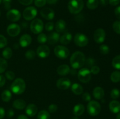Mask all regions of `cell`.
Wrapping results in <instances>:
<instances>
[{
    "label": "cell",
    "mask_w": 120,
    "mask_h": 119,
    "mask_svg": "<svg viewBox=\"0 0 120 119\" xmlns=\"http://www.w3.org/2000/svg\"><path fill=\"white\" fill-rule=\"evenodd\" d=\"M32 43L31 36L28 34L23 35L19 38L20 46L22 47H26Z\"/></svg>",
    "instance_id": "obj_16"
},
{
    "label": "cell",
    "mask_w": 120,
    "mask_h": 119,
    "mask_svg": "<svg viewBox=\"0 0 120 119\" xmlns=\"http://www.w3.org/2000/svg\"><path fill=\"white\" fill-rule=\"evenodd\" d=\"M99 4L98 0H87L86 3L87 7L90 9H95Z\"/></svg>",
    "instance_id": "obj_28"
},
{
    "label": "cell",
    "mask_w": 120,
    "mask_h": 119,
    "mask_svg": "<svg viewBox=\"0 0 120 119\" xmlns=\"http://www.w3.org/2000/svg\"><path fill=\"white\" fill-rule=\"evenodd\" d=\"M37 119H50V114L45 110H41L38 114Z\"/></svg>",
    "instance_id": "obj_29"
},
{
    "label": "cell",
    "mask_w": 120,
    "mask_h": 119,
    "mask_svg": "<svg viewBox=\"0 0 120 119\" xmlns=\"http://www.w3.org/2000/svg\"><path fill=\"white\" fill-rule=\"evenodd\" d=\"M111 98L113 99H118L120 96V92L117 89H113L110 92Z\"/></svg>",
    "instance_id": "obj_36"
},
{
    "label": "cell",
    "mask_w": 120,
    "mask_h": 119,
    "mask_svg": "<svg viewBox=\"0 0 120 119\" xmlns=\"http://www.w3.org/2000/svg\"><path fill=\"white\" fill-rule=\"evenodd\" d=\"M82 99L85 102H90L91 101V96L88 92H85L83 94L82 96Z\"/></svg>",
    "instance_id": "obj_47"
},
{
    "label": "cell",
    "mask_w": 120,
    "mask_h": 119,
    "mask_svg": "<svg viewBox=\"0 0 120 119\" xmlns=\"http://www.w3.org/2000/svg\"><path fill=\"white\" fill-rule=\"evenodd\" d=\"M54 28V23L52 22H48L45 25V29L47 31H52Z\"/></svg>",
    "instance_id": "obj_46"
},
{
    "label": "cell",
    "mask_w": 120,
    "mask_h": 119,
    "mask_svg": "<svg viewBox=\"0 0 120 119\" xmlns=\"http://www.w3.org/2000/svg\"><path fill=\"white\" fill-rule=\"evenodd\" d=\"M78 78L83 83H87L91 79V73L89 69L84 68L80 69L78 72Z\"/></svg>",
    "instance_id": "obj_7"
},
{
    "label": "cell",
    "mask_w": 120,
    "mask_h": 119,
    "mask_svg": "<svg viewBox=\"0 0 120 119\" xmlns=\"http://www.w3.org/2000/svg\"><path fill=\"white\" fill-rule=\"evenodd\" d=\"M58 0H46V2H48V4L53 5L55 4L57 2Z\"/></svg>",
    "instance_id": "obj_55"
},
{
    "label": "cell",
    "mask_w": 120,
    "mask_h": 119,
    "mask_svg": "<svg viewBox=\"0 0 120 119\" xmlns=\"http://www.w3.org/2000/svg\"><path fill=\"white\" fill-rule=\"evenodd\" d=\"M38 112L37 106L34 104H29L26 107L25 112L28 116L30 117H34L36 115Z\"/></svg>",
    "instance_id": "obj_19"
},
{
    "label": "cell",
    "mask_w": 120,
    "mask_h": 119,
    "mask_svg": "<svg viewBox=\"0 0 120 119\" xmlns=\"http://www.w3.org/2000/svg\"><path fill=\"white\" fill-rule=\"evenodd\" d=\"M21 17V14L17 9H9L7 13V18L11 22H16L19 21Z\"/></svg>",
    "instance_id": "obj_12"
},
{
    "label": "cell",
    "mask_w": 120,
    "mask_h": 119,
    "mask_svg": "<svg viewBox=\"0 0 120 119\" xmlns=\"http://www.w3.org/2000/svg\"><path fill=\"white\" fill-rule=\"evenodd\" d=\"M7 44V40L3 35H0V49L4 48Z\"/></svg>",
    "instance_id": "obj_39"
},
{
    "label": "cell",
    "mask_w": 120,
    "mask_h": 119,
    "mask_svg": "<svg viewBox=\"0 0 120 119\" xmlns=\"http://www.w3.org/2000/svg\"><path fill=\"white\" fill-rule=\"evenodd\" d=\"M74 42L79 47H85L89 43V38L83 33H77L74 37Z\"/></svg>",
    "instance_id": "obj_8"
},
{
    "label": "cell",
    "mask_w": 120,
    "mask_h": 119,
    "mask_svg": "<svg viewBox=\"0 0 120 119\" xmlns=\"http://www.w3.org/2000/svg\"><path fill=\"white\" fill-rule=\"evenodd\" d=\"M37 40L39 43H41V44H43V43H45L47 42L48 37L45 33H41L38 36Z\"/></svg>",
    "instance_id": "obj_35"
},
{
    "label": "cell",
    "mask_w": 120,
    "mask_h": 119,
    "mask_svg": "<svg viewBox=\"0 0 120 119\" xmlns=\"http://www.w3.org/2000/svg\"><path fill=\"white\" fill-rule=\"evenodd\" d=\"M71 81L67 78H62L58 79L56 82V86L59 89L66 90L70 88Z\"/></svg>",
    "instance_id": "obj_15"
},
{
    "label": "cell",
    "mask_w": 120,
    "mask_h": 119,
    "mask_svg": "<svg viewBox=\"0 0 120 119\" xmlns=\"http://www.w3.org/2000/svg\"><path fill=\"white\" fill-rule=\"evenodd\" d=\"M54 52L57 57L60 59H65L70 54L69 49L63 46H57L54 49Z\"/></svg>",
    "instance_id": "obj_6"
},
{
    "label": "cell",
    "mask_w": 120,
    "mask_h": 119,
    "mask_svg": "<svg viewBox=\"0 0 120 119\" xmlns=\"http://www.w3.org/2000/svg\"><path fill=\"white\" fill-rule=\"evenodd\" d=\"M5 115V111L4 108L0 107V119H2Z\"/></svg>",
    "instance_id": "obj_53"
},
{
    "label": "cell",
    "mask_w": 120,
    "mask_h": 119,
    "mask_svg": "<svg viewBox=\"0 0 120 119\" xmlns=\"http://www.w3.org/2000/svg\"><path fill=\"white\" fill-rule=\"evenodd\" d=\"M46 4V0H35V5L37 7H42Z\"/></svg>",
    "instance_id": "obj_43"
},
{
    "label": "cell",
    "mask_w": 120,
    "mask_h": 119,
    "mask_svg": "<svg viewBox=\"0 0 120 119\" xmlns=\"http://www.w3.org/2000/svg\"><path fill=\"white\" fill-rule=\"evenodd\" d=\"M17 119H28V118L27 117V116H26L25 115L21 114V115H19Z\"/></svg>",
    "instance_id": "obj_56"
},
{
    "label": "cell",
    "mask_w": 120,
    "mask_h": 119,
    "mask_svg": "<svg viewBox=\"0 0 120 119\" xmlns=\"http://www.w3.org/2000/svg\"><path fill=\"white\" fill-rule=\"evenodd\" d=\"M7 33L11 37H16L21 32V27L16 23L9 24L7 29Z\"/></svg>",
    "instance_id": "obj_11"
},
{
    "label": "cell",
    "mask_w": 120,
    "mask_h": 119,
    "mask_svg": "<svg viewBox=\"0 0 120 119\" xmlns=\"http://www.w3.org/2000/svg\"><path fill=\"white\" fill-rule=\"evenodd\" d=\"M0 15H1V12H0Z\"/></svg>",
    "instance_id": "obj_60"
},
{
    "label": "cell",
    "mask_w": 120,
    "mask_h": 119,
    "mask_svg": "<svg viewBox=\"0 0 120 119\" xmlns=\"http://www.w3.org/2000/svg\"><path fill=\"white\" fill-rule=\"evenodd\" d=\"M2 56L5 59H9L12 56V50L11 48L7 47L2 51Z\"/></svg>",
    "instance_id": "obj_30"
},
{
    "label": "cell",
    "mask_w": 120,
    "mask_h": 119,
    "mask_svg": "<svg viewBox=\"0 0 120 119\" xmlns=\"http://www.w3.org/2000/svg\"><path fill=\"white\" fill-rule=\"evenodd\" d=\"M93 94L95 99L97 100L103 99L104 96V91L101 87L97 86L95 88L93 91Z\"/></svg>",
    "instance_id": "obj_18"
},
{
    "label": "cell",
    "mask_w": 120,
    "mask_h": 119,
    "mask_svg": "<svg viewBox=\"0 0 120 119\" xmlns=\"http://www.w3.org/2000/svg\"><path fill=\"white\" fill-rule=\"evenodd\" d=\"M57 110V105H55V104H51L48 107V110L50 113H53L55 112H56Z\"/></svg>",
    "instance_id": "obj_45"
},
{
    "label": "cell",
    "mask_w": 120,
    "mask_h": 119,
    "mask_svg": "<svg viewBox=\"0 0 120 119\" xmlns=\"http://www.w3.org/2000/svg\"><path fill=\"white\" fill-rule=\"evenodd\" d=\"M105 32L104 29H97V30H95L94 33V40L95 42L97 43H102L104 42L105 39Z\"/></svg>",
    "instance_id": "obj_10"
},
{
    "label": "cell",
    "mask_w": 120,
    "mask_h": 119,
    "mask_svg": "<svg viewBox=\"0 0 120 119\" xmlns=\"http://www.w3.org/2000/svg\"><path fill=\"white\" fill-rule=\"evenodd\" d=\"M1 2H2V0H0V4H1Z\"/></svg>",
    "instance_id": "obj_59"
},
{
    "label": "cell",
    "mask_w": 120,
    "mask_h": 119,
    "mask_svg": "<svg viewBox=\"0 0 120 119\" xmlns=\"http://www.w3.org/2000/svg\"><path fill=\"white\" fill-rule=\"evenodd\" d=\"M6 82L5 78L2 75H0V88L2 87L5 85Z\"/></svg>",
    "instance_id": "obj_50"
},
{
    "label": "cell",
    "mask_w": 120,
    "mask_h": 119,
    "mask_svg": "<svg viewBox=\"0 0 120 119\" xmlns=\"http://www.w3.org/2000/svg\"><path fill=\"white\" fill-rule=\"evenodd\" d=\"M84 110H85V108H84V105L82 104H77L73 107V113L74 115L77 117L82 115L84 113Z\"/></svg>",
    "instance_id": "obj_24"
},
{
    "label": "cell",
    "mask_w": 120,
    "mask_h": 119,
    "mask_svg": "<svg viewBox=\"0 0 120 119\" xmlns=\"http://www.w3.org/2000/svg\"><path fill=\"white\" fill-rule=\"evenodd\" d=\"M60 42L62 44L64 45H67L69 44L71 42L72 40V35L71 33L69 32H66L65 33L63 34L60 38Z\"/></svg>",
    "instance_id": "obj_23"
},
{
    "label": "cell",
    "mask_w": 120,
    "mask_h": 119,
    "mask_svg": "<svg viewBox=\"0 0 120 119\" xmlns=\"http://www.w3.org/2000/svg\"><path fill=\"white\" fill-rule=\"evenodd\" d=\"M70 72V68L69 65L66 64L61 65L57 68V72L59 75L65 76L69 74Z\"/></svg>",
    "instance_id": "obj_17"
},
{
    "label": "cell",
    "mask_w": 120,
    "mask_h": 119,
    "mask_svg": "<svg viewBox=\"0 0 120 119\" xmlns=\"http://www.w3.org/2000/svg\"><path fill=\"white\" fill-rule=\"evenodd\" d=\"M100 3L102 6H106L109 3L108 0H100Z\"/></svg>",
    "instance_id": "obj_54"
},
{
    "label": "cell",
    "mask_w": 120,
    "mask_h": 119,
    "mask_svg": "<svg viewBox=\"0 0 120 119\" xmlns=\"http://www.w3.org/2000/svg\"><path fill=\"white\" fill-rule=\"evenodd\" d=\"M111 81L114 83H117L120 81V71H114L112 72L111 75Z\"/></svg>",
    "instance_id": "obj_31"
},
{
    "label": "cell",
    "mask_w": 120,
    "mask_h": 119,
    "mask_svg": "<svg viewBox=\"0 0 120 119\" xmlns=\"http://www.w3.org/2000/svg\"><path fill=\"white\" fill-rule=\"evenodd\" d=\"M109 108L113 113H118L120 112V103L117 100H112L109 104Z\"/></svg>",
    "instance_id": "obj_22"
},
{
    "label": "cell",
    "mask_w": 120,
    "mask_h": 119,
    "mask_svg": "<svg viewBox=\"0 0 120 119\" xmlns=\"http://www.w3.org/2000/svg\"><path fill=\"white\" fill-rule=\"evenodd\" d=\"M112 28L113 30L116 33L120 35V21H117L114 22L112 24Z\"/></svg>",
    "instance_id": "obj_38"
},
{
    "label": "cell",
    "mask_w": 120,
    "mask_h": 119,
    "mask_svg": "<svg viewBox=\"0 0 120 119\" xmlns=\"http://www.w3.org/2000/svg\"><path fill=\"white\" fill-rule=\"evenodd\" d=\"M7 62L5 59L0 58V74L3 73L7 68Z\"/></svg>",
    "instance_id": "obj_33"
},
{
    "label": "cell",
    "mask_w": 120,
    "mask_h": 119,
    "mask_svg": "<svg viewBox=\"0 0 120 119\" xmlns=\"http://www.w3.org/2000/svg\"><path fill=\"white\" fill-rule=\"evenodd\" d=\"M50 49L49 47L46 45L40 46L38 47L36 50V54L38 56L42 58H45L48 57L50 54Z\"/></svg>",
    "instance_id": "obj_14"
},
{
    "label": "cell",
    "mask_w": 120,
    "mask_h": 119,
    "mask_svg": "<svg viewBox=\"0 0 120 119\" xmlns=\"http://www.w3.org/2000/svg\"><path fill=\"white\" fill-rule=\"evenodd\" d=\"M100 51L101 53L103 55H106L109 54V51H110V48L109 46L105 44H103V45L100 46Z\"/></svg>",
    "instance_id": "obj_37"
},
{
    "label": "cell",
    "mask_w": 120,
    "mask_h": 119,
    "mask_svg": "<svg viewBox=\"0 0 120 119\" xmlns=\"http://www.w3.org/2000/svg\"><path fill=\"white\" fill-rule=\"evenodd\" d=\"M14 112L13 110L12 109H9V110L7 112V117L8 118H11L14 116Z\"/></svg>",
    "instance_id": "obj_52"
},
{
    "label": "cell",
    "mask_w": 120,
    "mask_h": 119,
    "mask_svg": "<svg viewBox=\"0 0 120 119\" xmlns=\"http://www.w3.org/2000/svg\"><path fill=\"white\" fill-rule=\"evenodd\" d=\"M12 92L16 94H21L25 92L26 84L25 80L21 78H16L14 80L11 86Z\"/></svg>",
    "instance_id": "obj_2"
},
{
    "label": "cell",
    "mask_w": 120,
    "mask_h": 119,
    "mask_svg": "<svg viewBox=\"0 0 120 119\" xmlns=\"http://www.w3.org/2000/svg\"><path fill=\"white\" fill-rule=\"evenodd\" d=\"M30 29L34 34L41 33L43 29V22L40 19H35L30 24Z\"/></svg>",
    "instance_id": "obj_5"
},
{
    "label": "cell",
    "mask_w": 120,
    "mask_h": 119,
    "mask_svg": "<svg viewBox=\"0 0 120 119\" xmlns=\"http://www.w3.org/2000/svg\"><path fill=\"white\" fill-rule=\"evenodd\" d=\"M109 3L112 6H116L120 3V0H109Z\"/></svg>",
    "instance_id": "obj_51"
},
{
    "label": "cell",
    "mask_w": 120,
    "mask_h": 119,
    "mask_svg": "<svg viewBox=\"0 0 120 119\" xmlns=\"http://www.w3.org/2000/svg\"><path fill=\"white\" fill-rule=\"evenodd\" d=\"M114 14L116 17L120 20V5L117 7L114 10Z\"/></svg>",
    "instance_id": "obj_49"
},
{
    "label": "cell",
    "mask_w": 120,
    "mask_h": 119,
    "mask_svg": "<svg viewBox=\"0 0 120 119\" xmlns=\"http://www.w3.org/2000/svg\"><path fill=\"white\" fill-rule=\"evenodd\" d=\"M11 1L12 0H2L5 9L7 10H9L11 8Z\"/></svg>",
    "instance_id": "obj_42"
},
{
    "label": "cell",
    "mask_w": 120,
    "mask_h": 119,
    "mask_svg": "<svg viewBox=\"0 0 120 119\" xmlns=\"http://www.w3.org/2000/svg\"><path fill=\"white\" fill-rule=\"evenodd\" d=\"M41 15L45 19L50 21L53 19L55 17V12L52 9L48 7H45L41 9Z\"/></svg>",
    "instance_id": "obj_13"
},
{
    "label": "cell",
    "mask_w": 120,
    "mask_h": 119,
    "mask_svg": "<svg viewBox=\"0 0 120 119\" xmlns=\"http://www.w3.org/2000/svg\"><path fill=\"white\" fill-rule=\"evenodd\" d=\"M87 112L91 116H96L98 115L101 111V105L95 100H91L89 102L87 107Z\"/></svg>",
    "instance_id": "obj_4"
},
{
    "label": "cell",
    "mask_w": 120,
    "mask_h": 119,
    "mask_svg": "<svg viewBox=\"0 0 120 119\" xmlns=\"http://www.w3.org/2000/svg\"><path fill=\"white\" fill-rule=\"evenodd\" d=\"M85 56L83 52L76 51L70 57V65L73 69L80 68L85 64Z\"/></svg>",
    "instance_id": "obj_1"
},
{
    "label": "cell",
    "mask_w": 120,
    "mask_h": 119,
    "mask_svg": "<svg viewBox=\"0 0 120 119\" xmlns=\"http://www.w3.org/2000/svg\"><path fill=\"white\" fill-rule=\"evenodd\" d=\"M66 28V23L63 19H60L56 22L55 29L58 33H62L65 31Z\"/></svg>",
    "instance_id": "obj_21"
},
{
    "label": "cell",
    "mask_w": 120,
    "mask_h": 119,
    "mask_svg": "<svg viewBox=\"0 0 120 119\" xmlns=\"http://www.w3.org/2000/svg\"><path fill=\"white\" fill-rule=\"evenodd\" d=\"M35 56H36V53H35L34 50H29L25 52V57L28 60H34L35 58Z\"/></svg>",
    "instance_id": "obj_34"
},
{
    "label": "cell",
    "mask_w": 120,
    "mask_h": 119,
    "mask_svg": "<svg viewBox=\"0 0 120 119\" xmlns=\"http://www.w3.org/2000/svg\"><path fill=\"white\" fill-rule=\"evenodd\" d=\"M12 93L8 90H5L1 94V99L5 102H8L11 99Z\"/></svg>",
    "instance_id": "obj_27"
},
{
    "label": "cell",
    "mask_w": 120,
    "mask_h": 119,
    "mask_svg": "<svg viewBox=\"0 0 120 119\" xmlns=\"http://www.w3.org/2000/svg\"><path fill=\"white\" fill-rule=\"evenodd\" d=\"M5 76L6 78L8 79H9V80H13L15 77V75L14 72L11 71H7L5 73Z\"/></svg>",
    "instance_id": "obj_41"
},
{
    "label": "cell",
    "mask_w": 120,
    "mask_h": 119,
    "mask_svg": "<svg viewBox=\"0 0 120 119\" xmlns=\"http://www.w3.org/2000/svg\"><path fill=\"white\" fill-rule=\"evenodd\" d=\"M95 64V60L92 58H89L85 60L86 65L88 67H92L94 66V64Z\"/></svg>",
    "instance_id": "obj_40"
},
{
    "label": "cell",
    "mask_w": 120,
    "mask_h": 119,
    "mask_svg": "<svg viewBox=\"0 0 120 119\" xmlns=\"http://www.w3.org/2000/svg\"><path fill=\"white\" fill-rule=\"evenodd\" d=\"M84 7L83 0H70L68 3V9L71 14H77L80 12Z\"/></svg>",
    "instance_id": "obj_3"
},
{
    "label": "cell",
    "mask_w": 120,
    "mask_h": 119,
    "mask_svg": "<svg viewBox=\"0 0 120 119\" xmlns=\"http://www.w3.org/2000/svg\"><path fill=\"white\" fill-rule=\"evenodd\" d=\"M100 71V69L97 65H94L91 68V70H90V72H91V74L94 75H97L98 74V73Z\"/></svg>",
    "instance_id": "obj_44"
},
{
    "label": "cell",
    "mask_w": 120,
    "mask_h": 119,
    "mask_svg": "<svg viewBox=\"0 0 120 119\" xmlns=\"http://www.w3.org/2000/svg\"><path fill=\"white\" fill-rule=\"evenodd\" d=\"M116 119H120V113H118L116 117Z\"/></svg>",
    "instance_id": "obj_57"
},
{
    "label": "cell",
    "mask_w": 120,
    "mask_h": 119,
    "mask_svg": "<svg viewBox=\"0 0 120 119\" xmlns=\"http://www.w3.org/2000/svg\"><path fill=\"white\" fill-rule=\"evenodd\" d=\"M37 13V9L34 7H27L23 12V17L27 21H31L36 17Z\"/></svg>",
    "instance_id": "obj_9"
},
{
    "label": "cell",
    "mask_w": 120,
    "mask_h": 119,
    "mask_svg": "<svg viewBox=\"0 0 120 119\" xmlns=\"http://www.w3.org/2000/svg\"><path fill=\"white\" fill-rule=\"evenodd\" d=\"M112 65L114 68L120 70V55L116 56L112 61Z\"/></svg>",
    "instance_id": "obj_32"
},
{
    "label": "cell",
    "mask_w": 120,
    "mask_h": 119,
    "mask_svg": "<svg viewBox=\"0 0 120 119\" xmlns=\"http://www.w3.org/2000/svg\"><path fill=\"white\" fill-rule=\"evenodd\" d=\"M26 104L25 101L23 99H18L14 100L12 104L13 107L18 110L23 109L26 107Z\"/></svg>",
    "instance_id": "obj_25"
},
{
    "label": "cell",
    "mask_w": 120,
    "mask_h": 119,
    "mask_svg": "<svg viewBox=\"0 0 120 119\" xmlns=\"http://www.w3.org/2000/svg\"><path fill=\"white\" fill-rule=\"evenodd\" d=\"M71 91L75 94L79 95V94H80L83 93V88L80 84L75 83V84H73L72 86H71Z\"/></svg>",
    "instance_id": "obj_26"
},
{
    "label": "cell",
    "mask_w": 120,
    "mask_h": 119,
    "mask_svg": "<svg viewBox=\"0 0 120 119\" xmlns=\"http://www.w3.org/2000/svg\"><path fill=\"white\" fill-rule=\"evenodd\" d=\"M72 119H79V118L77 117V116H76V117H73Z\"/></svg>",
    "instance_id": "obj_58"
},
{
    "label": "cell",
    "mask_w": 120,
    "mask_h": 119,
    "mask_svg": "<svg viewBox=\"0 0 120 119\" xmlns=\"http://www.w3.org/2000/svg\"><path fill=\"white\" fill-rule=\"evenodd\" d=\"M59 39L60 36L59 33L56 32H52L49 35L47 41L49 44L53 45V44L57 43L59 40Z\"/></svg>",
    "instance_id": "obj_20"
},
{
    "label": "cell",
    "mask_w": 120,
    "mask_h": 119,
    "mask_svg": "<svg viewBox=\"0 0 120 119\" xmlns=\"http://www.w3.org/2000/svg\"><path fill=\"white\" fill-rule=\"evenodd\" d=\"M18 1L23 5H29L33 2V0H18Z\"/></svg>",
    "instance_id": "obj_48"
}]
</instances>
